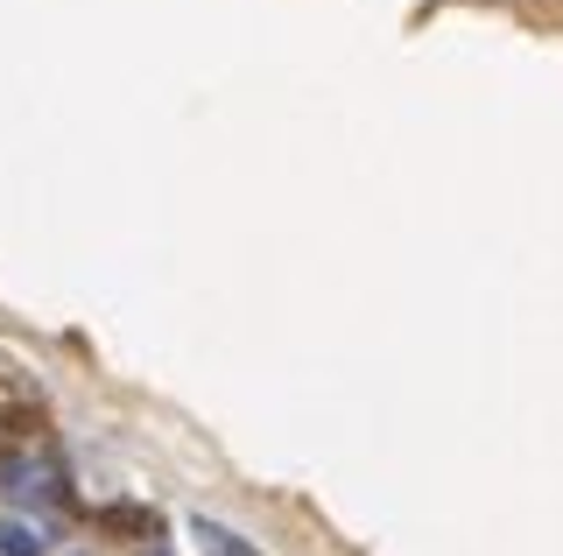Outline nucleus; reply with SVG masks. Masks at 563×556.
<instances>
[{
  "instance_id": "obj_1",
  "label": "nucleus",
  "mask_w": 563,
  "mask_h": 556,
  "mask_svg": "<svg viewBox=\"0 0 563 556\" xmlns=\"http://www.w3.org/2000/svg\"><path fill=\"white\" fill-rule=\"evenodd\" d=\"M8 549H14V556H35V549H43V535H35V529H22V521H14V529H8Z\"/></svg>"
}]
</instances>
